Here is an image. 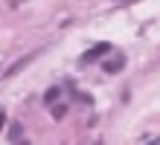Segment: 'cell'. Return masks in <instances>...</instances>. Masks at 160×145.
Returning a JSON list of instances; mask_svg holds the SVG:
<instances>
[{
    "label": "cell",
    "instance_id": "cell-1",
    "mask_svg": "<svg viewBox=\"0 0 160 145\" xmlns=\"http://www.w3.org/2000/svg\"><path fill=\"white\" fill-rule=\"evenodd\" d=\"M108 52H111V44H105V41H102V44H96V46H90V50H88V52L82 55V64H93V61H96V58H102V55H108Z\"/></svg>",
    "mask_w": 160,
    "mask_h": 145
},
{
    "label": "cell",
    "instance_id": "cell-3",
    "mask_svg": "<svg viewBox=\"0 0 160 145\" xmlns=\"http://www.w3.org/2000/svg\"><path fill=\"white\" fill-rule=\"evenodd\" d=\"M58 93H61L58 87H52V90H47V96H44V99H47V102H52V99H55V96H58Z\"/></svg>",
    "mask_w": 160,
    "mask_h": 145
},
{
    "label": "cell",
    "instance_id": "cell-2",
    "mask_svg": "<svg viewBox=\"0 0 160 145\" xmlns=\"http://www.w3.org/2000/svg\"><path fill=\"white\" fill-rule=\"evenodd\" d=\"M122 64H125V61H122V58H117V61H108V64H105V70H108V73H119Z\"/></svg>",
    "mask_w": 160,
    "mask_h": 145
},
{
    "label": "cell",
    "instance_id": "cell-4",
    "mask_svg": "<svg viewBox=\"0 0 160 145\" xmlns=\"http://www.w3.org/2000/svg\"><path fill=\"white\" fill-rule=\"evenodd\" d=\"M3 125H6V113L0 110V131H3Z\"/></svg>",
    "mask_w": 160,
    "mask_h": 145
}]
</instances>
